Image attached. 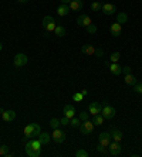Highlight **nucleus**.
Segmentation results:
<instances>
[{"label": "nucleus", "mask_w": 142, "mask_h": 157, "mask_svg": "<svg viewBox=\"0 0 142 157\" xmlns=\"http://www.w3.org/2000/svg\"><path fill=\"white\" fill-rule=\"evenodd\" d=\"M76 156L77 157H88V153L81 149V150H77V152H76Z\"/></svg>", "instance_id": "37"}, {"label": "nucleus", "mask_w": 142, "mask_h": 157, "mask_svg": "<svg viewBox=\"0 0 142 157\" xmlns=\"http://www.w3.org/2000/svg\"><path fill=\"white\" fill-rule=\"evenodd\" d=\"M26 154L28 157H38L41 154V142L38 139H31L26 143Z\"/></svg>", "instance_id": "1"}, {"label": "nucleus", "mask_w": 142, "mask_h": 157, "mask_svg": "<svg viewBox=\"0 0 142 157\" xmlns=\"http://www.w3.org/2000/svg\"><path fill=\"white\" fill-rule=\"evenodd\" d=\"M70 125L73 126V127H80L81 120L78 119V118H71V119H70Z\"/></svg>", "instance_id": "27"}, {"label": "nucleus", "mask_w": 142, "mask_h": 157, "mask_svg": "<svg viewBox=\"0 0 142 157\" xmlns=\"http://www.w3.org/2000/svg\"><path fill=\"white\" fill-rule=\"evenodd\" d=\"M33 125V139H37L38 136H40V133H41V127H40V125H37V123H31Z\"/></svg>", "instance_id": "25"}, {"label": "nucleus", "mask_w": 142, "mask_h": 157, "mask_svg": "<svg viewBox=\"0 0 142 157\" xmlns=\"http://www.w3.org/2000/svg\"><path fill=\"white\" fill-rule=\"evenodd\" d=\"M17 2H19V3H27L28 0H17Z\"/></svg>", "instance_id": "43"}, {"label": "nucleus", "mask_w": 142, "mask_h": 157, "mask_svg": "<svg viewBox=\"0 0 142 157\" xmlns=\"http://www.w3.org/2000/svg\"><path fill=\"white\" fill-rule=\"evenodd\" d=\"M138 81H137V78H135V77H134L132 74H128V75H125V83H127V85H135V83H137Z\"/></svg>", "instance_id": "23"}, {"label": "nucleus", "mask_w": 142, "mask_h": 157, "mask_svg": "<svg viewBox=\"0 0 142 157\" xmlns=\"http://www.w3.org/2000/svg\"><path fill=\"white\" fill-rule=\"evenodd\" d=\"M43 27L47 30V33H51L56 30L57 24H56V20L53 19L51 16H46L44 19H43Z\"/></svg>", "instance_id": "3"}, {"label": "nucleus", "mask_w": 142, "mask_h": 157, "mask_svg": "<svg viewBox=\"0 0 142 157\" xmlns=\"http://www.w3.org/2000/svg\"><path fill=\"white\" fill-rule=\"evenodd\" d=\"M117 111H115V108L114 106H109L107 102H104V105H102V109H101V115L104 116L105 119H112L114 116H115Z\"/></svg>", "instance_id": "2"}, {"label": "nucleus", "mask_w": 142, "mask_h": 157, "mask_svg": "<svg viewBox=\"0 0 142 157\" xmlns=\"http://www.w3.org/2000/svg\"><path fill=\"white\" fill-rule=\"evenodd\" d=\"M119 58H121V54H119V52H112L111 57H109V61H111V62H118Z\"/></svg>", "instance_id": "28"}, {"label": "nucleus", "mask_w": 142, "mask_h": 157, "mask_svg": "<svg viewBox=\"0 0 142 157\" xmlns=\"http://www.w3.org/2000/svg\"><path fill=\"white\" fill-rule=\"evenodd\" d=\"M71 0H61V3H64V5H70Z\"/></svg>", "instance_id": "42"}, {"label": "nucleus", "mask_w": 142, "mask_h": 157, "mask_svg": "<svg viewBox=\"0 0 142 157\" xmlns=\"http://www.w3.org/2000/svg\"><path fill=\"white\" fill-rule=\"evenodd\" d=\"M105 118L101 113H98V115H94V119H92V123H94V126H101L102 123H104Z\"/></svg>", "instance_id": "21"}, {"label": "nucleus", "mask_w": 142, "mask_h": 157, "mask_svg": "<svg viewBox=\"0 0 142 157\" xmlns=\"http://www.w3.org/2000/svg\"><path fill=\"white\" fill-rule=\"evenodd\" d=\"M81 93H82L84 96H87V95H88V91H85V89H82V91H81Z\"/></svg>", "instance_id": "41"}, {"label": "nucleus", "mask_w": 142, "mask_h": 157, "mask_svg": "<svg viewBox=\"0 0 142 157\" xmlns=\"http://www.w3.org/2000/svg\"><path fill=\"white\" fill-rule=\"evenodd\" d=\"M108 152H109V154L111 156H119L121 154V144H119V142H111L109 143V146H108Z\"/></svg>", "instance_id": "7"}, {"label": "nucleus", "mask_w": 142, "mask_h": 157, "mask_svg": "<svg viewBox=\"0 0 142 157\" xmlns=\"http://www.w3.org/2000/svg\"><path fill=\"white\" fill-rule=\"evenodd\" d=\"M33 132H34V130H33V125H31V123L24 127V136H26V137L33 139Z\"/></svg>", "instance_id": "24"}, {"label": "nucleus", "mask_w": 142, "mask_h": 157, "mask_svg": "<svg viewBox=\"0 0 142 157\" xmlns=\"http://www.w3.org/2000/svg\"><path fill=\"white\" fill-rule=\"evenodd\" d=\"M109 71L112 75H119L122 72V67H119L118 62H112V64H109Z\"/></svg>", "instance_id": "19"}, {"label": "nucleus", "mask_w": 142, "mask_h": 157, "mask_svg": "<svg viewBox=\"0 0 142 157\" xmlns=\"http://www.w3.org/2000/svg\"><path fill=\"white\" fill-rule=\"evenodd\" d=\"M38 140L41 142V144H48L50 143V140H51V134H48V133H40V136H38Z\"/></svg>", "instance_id": "20"}, {"label": "nucleus", "mask_w": 142, "mask_h": 157, "mask_svg": "<svg viewBox=\"0 0 142 157\" xmlns=\"http://www.w3.org/2000/svg\"><path fill=\"white\" fill-rule=\"evenodd\" d=\"M3 50V44H2V42H0V51Z\"/></svg>", "instance_id": "44"}, {"label": "nucleus", "mask_w": 142, "mask_h": 157, "mask_svg": "<svg viewBox=\"0 0 142 157\" xmlns=\"http://www.w3.org/2000/svg\"><path fill=\"white\" fill-rule=\"evenodd\" d=\"M109 133H111V137H112L114 142H119V143H121V140H122V137H124V134H122V132H121V130L112 129Z\"/></svg>", "instance_id": "17"}, {"label": "nucleus", "mask_w": 142, "mask_h": 157, "mask_svg": "<svg viewBox=\"0 0 142 157\" xmlns=\"http://www.w3.org/2000/svg\"><path fill=\"white\" fill-rule=\"evenodd\" d=\"M101 10H102V13L107 14V16H112V14L117 11V7H115L112 3H105V5H102Z\"/></svg>", "instance_id": "12"}, {"label": "nucleus", "mask_w": 142, "mask_h": 157, "mask_svg": "<svg viewBox=\"0 0 142 157\" xmlns=\"http://www.w3.org/2000/svg\"><path fill=\"white\" fill-rule=\"evenodd\" d=\"M68 6L73 11H80L82 9V0H71Z\"/></svg>", "instance_id": "16"}, {"label": "nucleus", "mask_w": 142, "mask_h": 157, "mask_svg": "<svg viewBox=\"0 0 142 157\" xmlns=\"http://www.w3.org/2000/svg\"><path fill=\"white\" fill-rule=\"evenodd\" d=\"M94 130V123L91 120H85L80 125V132L82 134H91Z\"/></svg>", "instance_id": "5"}, {"label": "nucleus", "mask_w": 142, "mask_h": 157, "mask_svg": "<svg viewBox=\"0 0 142 157\" xmlns=\"http://www.w3.org/2000/svg\"><path fill=\"white\" fill-rule=\"evenodd\" d=\"M101 109H102V105L98 103V102H91L88 105V113H91L92 116L101 113Z\"/></svg>", "instance_id": "10"}, {"label": "nucleus", "mask_w": 142, "mask_h": 157, "mask_svg": "<svg viewBox=\"0 0 142 157\" xmlns=\"http://www.w3.org/2000/svg\"><path fill=\"white\" fill-rule=\"evenodd\" d=\"M101 7H102V5H101L99 2H94V3L91 5V10H92V11H99Z\"/></svg>", "instance_id": "30"}, {"label": "nucleus", "mask_w": 142, "mask_h": 157, "mask_svg": "<svg viewBox=\"0 0 142 157\" xmlns=\"http://www.w3.org/2000/svg\"><path fill=\"white\" fill-rule=\"evenodd\" d=\"M0 113H2V118H3V120L5 122H13L14 119H16V112L14 111H0Z\"/></svg>", "instance_id": "11"}, {"label": "nucleus", "mask_w": 142, "mask_h": 157, "mask_svg": "<svg viewBox=\"0 0 142 157\" xmlns=\"http://www.w3.org/2000/svg\"><path fill=\"white\" fill-rule=\"evenodd\" d=\"M122 72H124L125 75L131 74V67H128V65H127V67H122Z\"/></svg>", "instance_id": "40"}, {"label": "nucleus", "mask_w": 142, "mask_h": 157, "mask_svg": "<svg viewBox=\"0 0 142 157\" xmlns=\"http://www.w3.org/2000/svg\"><path fill=\"white\" fill-rule=\"evenodd\" d=\"M70 6L68 5H64V3H61V5L57 7V14L60 16V17H64V16H67V14L70 13Z\"/></svg>", "instance_id": "15"}, {"label": "nucleus", "mask_w": 142, "mask_h": 157, "mask_svg": "<svg viewBox=\"0 0 142 157\" xmlns=\"http://www.w3.org/2000/svg\"><path fill=\"white\" fill-rule=\"evenodd\" d=\"M134 91H135L137 93H142V82L135 83V85H134Z\"/></svg>", "instance_id": "36"}, {"label": "nucleus", "mask_w": 142, "mask_h": 157, "mask_svg": "<svg viewBox=\"0 0 142 157\" xmlns=\"http://www.w3.org/2000/svg\"><path fill=\"white\" fill-rule=\"evenodd\" d=\"M97 150H98V153H101V154H109V152H107V149H105V146H102V144H98L97 146Z\"/></svg>", "instance_id": "34"}, {"label": "nucleus", "mask_w": 142, "mask_h": 157, "mask_svg": "<svg viewBox=\"0 0 142 157\" xmlns=\"http://www.w3.org/2000/svg\"><path fill=\"white\" fill-rule=\"evenodd\" d=\"M97 30H98V28H97V26H94V24H90V26L87 27V31L90 33V34H95Z\"/></svg>", "instance_id": "35"}, {"label": "nucleus", "mask_w": 142, "mask_h": 157, "mask_svg": "<svg viewBox=\"0 0 142 157\" xmlns=\"http://www.w3.org/2000/svg\"><path fill=\"white\" fill-rule=\"evenodd\" d=\"M54 33H56L57 37H64V36H66V28L63 27V26H57Z\"/></svg>", "instance_id": "26"}, {"label": "nucleus", "mask_w": 142, "mask_h": 157, "mask_svg": "<svg viewBox=\"0 0 142 157\" xmlns=\"http://www.w3.org/2000/svg\"><path fill=\"white\" fill-rule=\"evenodd\" d=\"M81 52L85 54V55H94L95 48H94V46H91V44H85V46H82V48H81Z\"/></svg>", "instance_id": "18"}, {"label": "nucleus", "mask_w": 142, "mask_h": 157, "mask_svg": "<svg viewBox=\"0 0 142 157\" xmlns=\"http://www.w3.org/2000/svg\"><path fill=\"white\" fill-rule=\"evenodd\" d=\"M94 55L97 57H104V51L101 50V48H95V54Z\"/></svg>", "instance_id": "39"}, {"label": "nucleus", "mask_w": 142, "mask_h": 157, "mask_svg": "<svg viewBox=\"0 0 142 157\" xmlns=\"http://www.w3.org/2000/svg\"><path fill=\"white\" fill-rule=\"evenodd\" d=\"M9 154V147L3 144V146H0V156H7Z\"/></svg>", "instance_id": "33"}, {"label": "nucleus", "mask_w": 142, "mask_h": 157, "mask_svg": "<svg viewBox=\"0 0 142 157\" xmlns=\"http://www.w3.org/2000/svg\"><path fill=\"white\" fill-rule=\"evenodd\" d=\"M127 21H128V16H127V13L121 11V13L117 14V23L124 24V23H127Z\"/></svg>", "instance_id": "22"}, {"label": "nucleus", "mask_w": 142, "mask_h": 157, "mask_svg": "<svg viewBox=\"0 0 142 157\" xmlns=\"http://www.w3.org/2000/svg\"><path fill=\"white\" fill-rule=\"evenodd\" d=\"M51 139L56 143H63V142L66 140V133L61 132L60 129H54V132H53V134H51Z\"/></svg>", "instance_id": "8"}, {"label": "nucleus", "mask_w": 142, "mask_h": 157, "mask_svg": "<svg viewBox=\"0 0 142 157\" xmlns=\"http://www.w3.org/2000/svg\"><path fill=\"white\" fill-rule=\"evenodd\" d=\"M78 119L81 120V122H85V120L90 119V115H88V112H81V113H78Z\"/></svg>", "instance_id": "29"}, {"label": "nucleus", "mask_w": 142, "mask_h": 157, "mask_svg": "<svg viewBox=\"0 0 142 157\" xmlns=\"http://www.w3.org/2000/svg\"><path fill=\"white\" fill-rule=\"evenodd\" d=\"M77 24L81 26V27H88L90 24H92V20H91L90 16L82 14V16H78V19H77Z\"/></svg>", "instance_id": "9"}, {"label": "nucleus", "mask_w": 142, "mask_h": 157, "mask_svg": "<svg viewBox=\"0 0 142 157\" xmlns=\"http://www.w3.org/2000/svg\"><path fill=\"white\" fill-rule=\"evenodd\" d=\"M82 98H84V95L81 92H76L74 95H73V101L74 102H81L82 101Z\"/></svg>", "instance_id": "31"}, {"label": "nucleus", "mask_w": 142, "mask_h": 157, "mask_svg": "<svg viewBox=\"0 0 142 157\" xmlns=\"http://www.w3.org/2000/svg\"><path fill=\"white\" fill-rule=\"evenodd\" d=\"M50 126H51L53 129H58V127H60V120L58 119H51L50 120Z\"/></svg>", "instance_id": "32"}, {"label": "nucleus", "mask_w": 142, "mask_h": 157, "mask_svg": "<svg viewBox=\"0 0 142 157\" xmlns=\"http://www.w3.org/2000/svg\"><path fill=\"white\" fill-rule=\"evenodd\" d=\"M60 125H61V126H68V125H70V119L66 118V116L61 118V119H60Z\"/></svg>", "instance_id": "38"}, {"label": "nucleus", "mask_w": 142, "mask_h": 157, "mask_svg": "<svg viewBox=\"0 0 142 157\" xmlns=\"http://www.w3.org/2000/svg\"><path fill=\"white\" fill-rule=\"evenodd\" d=\"M63 113H64L66 118L71 119V118H74V115H76V108L73 106V105H66L64 109H63Z\"/></svg>", "instance_id": "14"}, {"label": "nucleus", "mask_w": 142, "mask_h": 157, "mask_svg": "<svg viewBox=\"0 0 142 157\" xmlns=\"http://www.w3.org/2000/svg\"><path fill=\"white\" fill-rule=\"evenodd\" d=\"M27 62H28V58H27V55H26V54H21V52H19V54H16V55H14V60H13L14 67L21 68V67H24Z\"/></svg>", "instance_id": "4"}, {"label": "nucleus", "mask_w": 142, "mask_h": 157, "mask_svg": "<svg viewBox=\"0 0 142 157\" xmlns=\"http://www.w3.org/2000/svg\"><path fill=\"white\" fill-rule=\"evenodd\" d=\"M109 30H111V36H112V37H119V36H121V31H122V24L114 23Z\"/></svg>", "instance_id": "13"}, {"label": "nucleus", "mask_w": 142, "mask_h": 157, "mask_svg": "<svg viewBox=\"0 0 142 157\" xmlns=\"http://www.w3.org/2000/svg\"><path fill=\"white\" fill-rule=\"evenodd\" d=\"M98 142H99V144H102V146H105V147H108L109 143L112 142L111 133H109V132H102V133L98 136Z\"/></svg>", "instance_id": "6"}]
</instances>
